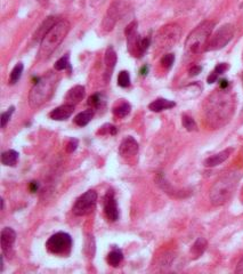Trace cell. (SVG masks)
<instances>
[{
    "instance_id": "6da1fadb",
    "label": "cell",
    "mask_w": 243,
    "mask_h": 274,
    "mask_svg": "<svg viewBox=\"0 0 243 274\" xmlns=\"http://www.w3.org/2000/svg\"><path fill=\"white\" fill-rule=\"evenodd\" d=\"M234 95L227 90L215 91L208 96L203 106L204 122L211 129H218L224 127L234 115L235 111Z\"/></svg>"
},
{
    "instance_id": "7a4b0ae2",
    "label": "cell",
    "mask_w": 243,
    "mask_h": 274,
    "mask_svg": "<svg viewBox=\"0 0 243 274\" xmlns=\"http://www.w3.org/2000/svg\"><path fill=\"white\" fill-rule=\"evenodd\" d=\"M58 80V74L53 71H48L47 73L40 77L30 91L29 104L31 108L39 109L46 102H48L54 94Z\"/></svg>"
},
{
    "instance_id": "3957f363",
    "label": "cell",
    "mask_w": 243,
    "mask_h": 274,
    "mask_svg": "<svg viewBox=\"0 0 243 274\" xmlns=\"http://www.w3.org/2000/svg\"><path fill=\"white\" fill-rule=\"evenodd\" d=\"M241 180V173L238 170H232L216 181V183L210 188V201L214 206H221L230 200L237 190L239 182Z\"/></svg>"
},
{
    "instance_id": "277c9868",
    "label": "cell",
    "mask_w": 243,
    "mask_h": 274,
    "mask_svg": "<svg viewBox=\"0 0 243 274\" xmlns=\"http://www.w3.org/2000/svg\"><path fill=\"white\" fill-rule=\"evenodd\" d=\"M70 22L68 20H59L48 33L40 41L39 59L47 60L56 51V48L62 44L70 31Z\"/></svg>"
},
{
    "instance_id": "5b68a950",
    "label": "cell",
    "mask_w": 243,
    "mask_h": 274,
    "mask_svg": "<svg viewBox=\"0 0 243 274\" xmlns=\"http://www.w3.org/2000/svg\"><path fill=\"white\" fill-rule=\"evenodd\" d=\"M215 28V22L213 21H204L201 24L193 30L189 34L188 39L185 41V55L186 58H192V56L201 54L203 51H206V46L209 40L211 32Z\"/></svg>"
},
{
    "instance_id": "8992f818",
    "label": "cell",
    "mask_w": 243,
    "mask_h": 274,
    "mask_svg": "<svg viewBox=\"0 0 243 274\" xmlns=\"http://www.w3.org/2000/svg\"><path fill=\"white\" fill-rule=\"evenodd\" d=\"M182 29L178 24H167L162 27L156 35V46L159 51H168L181 39Z\"/></svg>"
},
{
    "instance_id": "52a82bcc",
    "label": "cell",
    "mask_w": 243,
    "mask_h": 274,
    "mask_svg": "<svg viewBox=\"0 0 243 274\" xmlns=\"http://www.w3.org/2000/svg\"><path fill=\"white\" fill-rule=\"evenodd\" d=\"M234 37V27L232 24H225L220 27L213 35H210L206 46V52L218 51L224 48Z\"/></svg>"
},
{
    "instance_id": "ba28073f",
    "label": "cell",
    "mask_w": 243,
    "mask_h": 274,
    "mask_svg": "<svg viewBox=\"0 0 243 274\" xmlns=\"http://www.w3.org/2000/svg\"><path fill=\"white\" fill-rule=\"evenodd\" d=\"M46 248L52 254L66 255L72 248V238L65 232L55 233L46 243Z\"/></svg>"
},
{
    "instance_id": "9c48e42d",
    "label": "cell",
    "mask_w": 243,
    "mask_h": 274,
    "mask_svg": "<svg viewBox=\"0 0 243 274\" xmlns=\"http://www.w3.org/2000/svg\"><path fill=\"white\" fill-rule=\"evenodd\" d=\"M97 201L96 191L89 190L77 199L72 212L77 216H86L94 211Z\"/></svg>"
},
{
    "instance_id": "30bf717a",
    "label": "cell",
    "mask_w": 243,
    "mask_h": 274,
    "mask_svg": "<svg viewBox=\"0 0 243 274\" xmlns=\"http://www.w3.org/2000/svg\"><path fill=\"white\" fill-rule=\"evenodd\" d=\"M16 240L15 231L10 227H5L0 234V241H1V250L3 256L12 257L13 255V245Z\"/></svg>"
},
{
    "instance_id": "8fae6325",
    "label": "cell",
    "mask_w": 243,
    "mask_h": 274,
    "mask_svg": "<svg viewBox=\"0 0 243 274\" xmlns=\"http://www.w3.org/2000/svg\"><path fill=\"white\" fill-rule=\"evenodd\" d=\"M104 213L111 222H117L119 219L118 205L114 199V192L112 190H108L104 197Z\"/></svg>"
},
{
    "instance_id": "7c38bea8",
    "label": "cell",
    "mask_w": 243,
    "mask_h": 274,
    "mask_svg": "<svg viewBox=\"0 0 243 274\" xmlns=\"http://www.w3.org/2000/svg\"><path fill=\"white\" fill-rule=\"evenodd\" d=\"M117 53L113 49V47H108L107 49V53H105V58H104V64H105V70H104V81L105 83H108L112 77V73H113V70L115 67V64H117Z\"/></svg>"
},
{
    "instance_id": "4fadbf2b",
    "label": "cell",
    "mask_w": 243,
    "mask_h": 274,
    "mask_svg": "<svg viewBox=\"0 0 243 274\" xmlns=\"http://www.w3.org/2000/svg\"><path fill=\"white\" fill-rule=\"evenodd\" d=\"M121 12H122L121 5L119 2L113 3V5H112L110 8H108L107 16H105V19L103 21L104 30L111 31L112 29H113L114 24L117 23L118 19L121 15Z\"/></svg>"
},
{
    "instance_id": "5bb4252c",
    "label": "cell",
    "mask_w": 243,
    "mask_h": 274,
    "mask_svg": "<svg viewBox=\"0 0 243 274\" xmlns=\"http://www.w3.org/2000/svg\"><path fill=\"white\" fill-rule=\"evenodd\" d=\"M138 150L139 145L137 143V141L134 137L128 136L121 142L120 147H119V154L123 156V158H126V156H132L137 154Z\"/></svg>"
},
{
    "instance_id": "9a60e30c",
    "label": "cell",
    "mask_w": 243,
    "mask_h": 274,
    "mask_svg": "<svg viewBox=\"0 0 243 274\" xmlns=\"http://www.w3.org/2000/svg\"><path fill=\"white\" fill-rule=\"evenodd\" d=\"M73 112H75V105L64 104L53 110V111L49 113V117H51L53 120L62 122V120L69 119L70 117L73 115Z\"/></svg>"
},
{
    "instance_id": "2e32d148",
    "label": "cell",
    "mask_w": 243,
    "mask_h": 274,
    "mask_svg": "<svg viewBox=\"0 0 243 274\" xmlns=\"http://www.w3.org/2000/svg\"><path fill=\"white\" fill-rule=\"evenodd\" d=\"M84 95H86V90H84L83 86H80V85L75 86L69 91V92L65 96L66 104H72V105L78 104L80 101H82Z\"/></svg>"
},
{
    "instance_id": "e0dca14e",
    "label": "cell",
    "mask_w": 243,
    "mask_h": 274,
    "mask_svg": "<svg viewBox=\"0 0 243 274\" xmlns=\"http://www.w3.org/2000/svg\"><path fill=\"white\" fill-rule=\"evenodd\" d=\"M58 19L57 17H54V16H49V17H47V19H46L45 21H44V23L41 24L40 26V28L39 29H38L37 31H36V33H34V39H36L37 41H41L42 40V38L45 37L46 34L48 33V31L52 29L53 27L55 26L56 23L58 22Z\"/></svg>"
},
{
    "instance_id": "ac0fdd59",
    "label": "cell",
    "mask_w": 243,
    "mask_h": 274,
    "mask_svg": "<svg viewBox=\"0 0 243 274\" xmlns=\"http://www.w3.org/2000/svg\"><path fill=\"white\" fill-rule=\"evenodd\" d=\"M232 151H233L232 149H227V150H224V151H221L219 153H217V154L209 156V158H208L206 161H204V166L216 167L218 165H220V163L226 161V160L230 158Z\"/></svg>"
},
{
    "instance_id": "d6986e66",
    "label": "cell",
    "mask_w": 243,
    "mask_h": 274,
    "mask_svg": "<svg viewBox=\"0 0 243 274\" xmlns=\"http://www.w3.org/2000/svg\"><path fill=\"white\" fill-rule=\"evenodd\" d=\"M176 103L172 101H168L165 98H158L156 101H153L151 104L149 105V109L151 111L153 112H161L163 110H168L171 108H175Z\"/></svg>"
},
{
    "instance_id": "ffe728a7",
    "label": "cell",
    "mask_w": 243,
    "mask_h": 274,
    "mask_svg": "<svg viewBox=\"0 0 243 274\" xmlns=\"http://www.w3.org/2000/svg\"><path fill=\"white\" fill-rule=\"evenodd\" d=\"M94 113H95V110L91 109V108L86 110V111L79 113L78 116H76L75 123L79 127L87 126V124L91 122V119H93Z\"/></svg>"
},
{
    "instance_id": "44dd1931",
    "label": "cell",
    "mask_w": 243,
    "mask_h": 274,
    "mask_svg": "<svg viewBox=\"0 0 243 274\" xmlns=\"http://www.w3.org/2000/svg\"><path fill=\"white\" fill-rule=\"evenodd\" d=\"M19 152L15 150H8L6 152H2L1 154V162L3 166H16L17 161H19Z\"/></svg>"
},
{
    "instance_id": "7402d4cb",
    "label": "cell",
    "mask_w": 243,
    "mask_h": 274,
    "mask_svg": "<svg viewBox=\"0 0 243 274\" xmlns=\"http://www.w3.org/2000/svg\"><path fill=\"white\" fill-rule=\"evenodd\" d=\"M207 241L206 239H203V238H199L198 240L195 241V244L192 245V249H191V252H192V255L194 256L195 258H198L201 256L204 250H206V248H207Z\"/></svg>"
},
{
    "instance_id": "603a6c76",
    "label": "cell",
    "mask_w": 243,
    "mask_h": 274,
    "mask_svg": "<svg viewBox=\"0 0 243 274\" xmlns=\"http://www.w3.org/2000/svg\"><path fill=\"white\" fill-rule=\"evenodd\" d=\"M122 259H123V254L121 250H119V249H113V250L108 255V263L111 266H113V268L119 266V264L122 262Z\"/></svg>"
},
{
    "instance_id": "cb8c5ba5",
    "label": "cell",
    "mask_w": 243,
    "mask_h": 274,
    "mask_svg": "<svg viewBox=\"0 0 243 274\" xmlns=\"http://www.w3.org/2000/svg\"><path fill=\"white\" fill-rule=\"evenodd\" d=\"M130 111H132V105L127 102H121L120 104L113 108L114 116L119 117V118H125L129 115Z\"/></svg>"
},
{
    "instance_id": "d4e9b609",
    "label": "cell",
    "mask_w": 243,
    "mask_h": 274,
    "mask_svg": "<svg viewBox=\"0 0 243 274\" xmlns=\"http://www.w3.org/2000/svg\"><path fill=\"white\" fill-rule=\"evenodd\" d=\"M227 69H228V65H227L226 63L218 64V65L215 67V70L213 71V72L210 73V76L208 77V83H209V84L216 83V80L218 79V77L221 76V74H223Z\"/></svg>"
},
{
    "instance_id": "484cf974",
    "label": "cell",
    "mask_w": 243,
    "mask_h": 274,
    "mask_svg": "<svg viewBox=\"0 0 243 274\" xmlns=\"http://www.w3.org/2000/svg\"><path fill=\"white\" fill-rule=\"evenodd\" d=\"M23 73V64L22 63H17L15 66H14V69L12 70V73H10V77H9V84L10 85H15L17 81L20 80L21 76H22Z\"/></svg>"
},
{
    "instance_id": "4316f807",
    "label": "cell",
    "mask_w": 243,
    "mask_h": 274,
    "mask_svg": "<svg viewBox=\"0 0 243 274\" xmlns=\"http://www.w3.org/2000/svg\"><path fill=\"white\" fill-rule=\"evenodd\" d=\"M69 59H70L69 54H66V55L63 56V58L59 59L58 61L55 63L54 69H55L56 71H63V70H66V69H68V70L70 71V72H71V64H70Z\"/></svg>"
},
{
    "instance_id": "83f0119b",
    "label": "cell",
    "mask_w": 243,
    "mask_h": 274,
    "mask_svg": "<svg viewBox=\"0 0 243 274\" xmlns=\"http://www.w3.org/2000/svg\"><path fill=\"white\" fill-rule=\"evenodd\" d=\"M104 104V99H103V96L101 94H94L91 95L89 98H88V105L90 106L91 109L96 110L100 108Z\"/></svg>"
},
{
    "instance_id": "f1b7e54d",
    "label": "cell",
    "mask_w": 243,
    "mask_h": 274,
    "mask_svg": "<svg viewBox=\"0 0 243 274\" xmlns=\"http://www.w3.org/2000/svg\"><path fill=\"white\" fill-rule=\"evenodd\" d=\"M118 85L122 88L130 86V76L128 71H121L118 76Z\"/></svg>"
},
{
    "instance_id": "f546056e",
    "label": "cell",
    "mask_w": 243,
    "mask_h": 274,
    "mask_svg": "<svg viewBox=\"0 0 243 274\" xmlns=\"http://www.w3.org/2000/svg\"><path fill=\"white\" fill-rule=\"evenodd\" d=\"M182 122H183V126H184V128H186V130H189V131L196 130V123L192 117L184 115L182 118Z\"/></svg>"
},
{
    "instance_id": "4dcf8cb0",
    "label": "cell",
    "mask_w": 243,
    "mask_h": 274,
    "mask_svg": "<svg viewBox=\"0 0 243 274\" xmlns=\"http://www.w3.org/2000/svg\"><path fill=\"white\" fill-rule=\"evenodd\" d=\"M150 45H151V39L149 37L140 39L139 46H138V56H137V58H143V55L145 54V52L149 49Z\"/></svg>"
},
{
    "instance_id": "1f68e13d",
    "label": "cell",
    "mask_w": 243,
    "mask_h": 274,
    "mask_svg": "<svg viewBox=\"0 0 243 274\" xmlns=\"http://www.w3.org/2000/svg\"><path fill=\"white\" fill-rule=\"evenodd\" d=\"M14 110H15V108H14V106H10L6 112L1 113V117H0V120H1V128H5L7 126V123H8V122L10 120V117H12V115L14 113Z\"/></svg>"
},
{
    "instance_id": "d6a6232c",
    "label": "cell",
    "mask_w": 243,
    "mask_h": 274,
    "mask_svg": "<svg viewBox=\"0 0 243 274\" xmlns=\"http://www.w3.org/2000/svg\"><path fill=\"white\" fill-rule=\"evenodd\" d=\"M175 62V55L174 54H165L162 56L161 59V64L162 66L165 67V69H170L172 66V64Z\"/></svg>"
},
{
    "instance_id": "836d02e7",
    "label": "cell",
    "mask_w": 243,
    "mask_h": 274,
    "mask_svg": "<svg viewBox=\"0 0 243 274\" xmlns=\"http://www.w3.org/2000/svg\"><path fill=\"white\" fill-rule=\"evenodd\" d=\"M98 134H101V135H115V134H117V128H115V126H113V124L107 123V124H104V126L102 127L100 130H98Z\"/></svg>"
},
{
    "instance_id": "e575fe53",
    "label": "cell",
    "mask_w": 243,
    "mask_h": 274,
    "mask_svg": "<svg viewBox=\"0 0 243 274\" xmlns=\"http://www.w3.org/2000/svg\"><path fill=\"white\" fill-rule=\"evenodd\" d=\"M77 148H78V140L72 138V140H70L68 145H66V151L69 153H73L77 150Z\"/></svg>"
},
{
    "instance_id": "d590c367",
    "label": "cell",
    "mask_w": 243,
    "mask_h": 274,
    "mask_svg": "<svg viewBox=\"0 0 243 274\" xmlns=\"http://www.w3.org/2000/svg\"><path fill=\"white\" fill-rule=\"evenodd\" d=\"M202 71V67L200 66V65H194V66H192L191 69H189V76H192V77H194V76H198V74L201 72Z\"/></svg>"
},
{
    "instance_id": "8d00e7d4",
    "label": "cell",
    "mask_w": 243,
    "mask_h": 274,
    "mask_svg": "<svg viewBox=\"0 0 243 274\" xmlns=\"http://www.w3.org/2000/svg\"><path fill=\"white\" fill-rule=\"evenodd\" d=\"M39 187H40V183L37 182V181H32V182L29 184V190L32 192V193H36V192L39 190Z\"/></svg>"
},
{
    "instance_id": "74e56055",
    "label": "cell",
    "mask_w": 243,
    "mask_h": 274,
    "mask_svg": "<svg viewBox=\"0 0 243 274\" xmlns=\"http://www.w3.org/2000/svg\"><path fill=\"white\" fill-rule=\"evenodd\" d=\"M228 86H230V84H228V81L226 79H223L219 81V88H221V90H227Z\"/></svg>"
},
{
    "instance_id": "f35d334b",
    "label": "cell",
    "mask_w": 243,
    "mask_h": 274,
    "mask_svg": "<svg viewBox=\"0 0 243 274\" xmlns=\"http://www.w3.org/2000/svg\"><path fill=\"white\" fill-rule=\"evenodd\" d=\"M235 272L239 273V274H243V258L241 259L240 262H239V264L237 266V270H235Z\"/></svg>"
},
{
    "instance_id": "ab89813d",
    "label": "cell",
    "mask_w": 243,
    "mask_h": 274,
    "mask_svg": "<svg viewBox=\"0 0 243 274\" xmlns=\"http://www.w3.org/2000/svg\"><path fill=\"white\" fill-rule=\"evenodd\" d=\"M139 73L142 74V76H146V74L149 73V66H147V65H144V66L142 67V69H140Z\"/></svg>"
},
{
    "instance_id": "60d3db41",
    "label": "cell",
    "mask_w": 243,
    "mask_h": 274,
    "mask_svg": "<svg viewBox=\"0 0 243 274\" xmlns=\"http://www.w3.org/2000/svg\"><path fill=\"white\" fill-rule=\"evenodd\" d=\"M38 2L41 3L42 6H45V5H47V2H48V0H37Z\"/></svg>"
},
{
    "instance_id": "b9f144b4",
    "label": "cell",
    "mask_w": 243,
    "mask_h": 274,
    "mask_svg": "<svg viewBox=\"0 0 243 274\" xmlns=\"http://www.w3.org/2000/svg\"><path fill=\"white\" fill-rule=\"evenodd\" d=\"M1 209H3V199H1Z\"/></svg>"
},
{
    "instance_id": "7bdbcfd3",
    "label": "cell",
    "mask_w": 243,
    "mask_h": 274,
    "mask_svg": "<svg viewBox=\"0 0 243 274\" xmlns=\"http://www.w3.org/2000/svg\"><path fill=\"white\" fill-rule=\"evenodd\" d=\"M241 118L243 119V110H242V112H241Z\"/></svg>"
}]
</instances>
